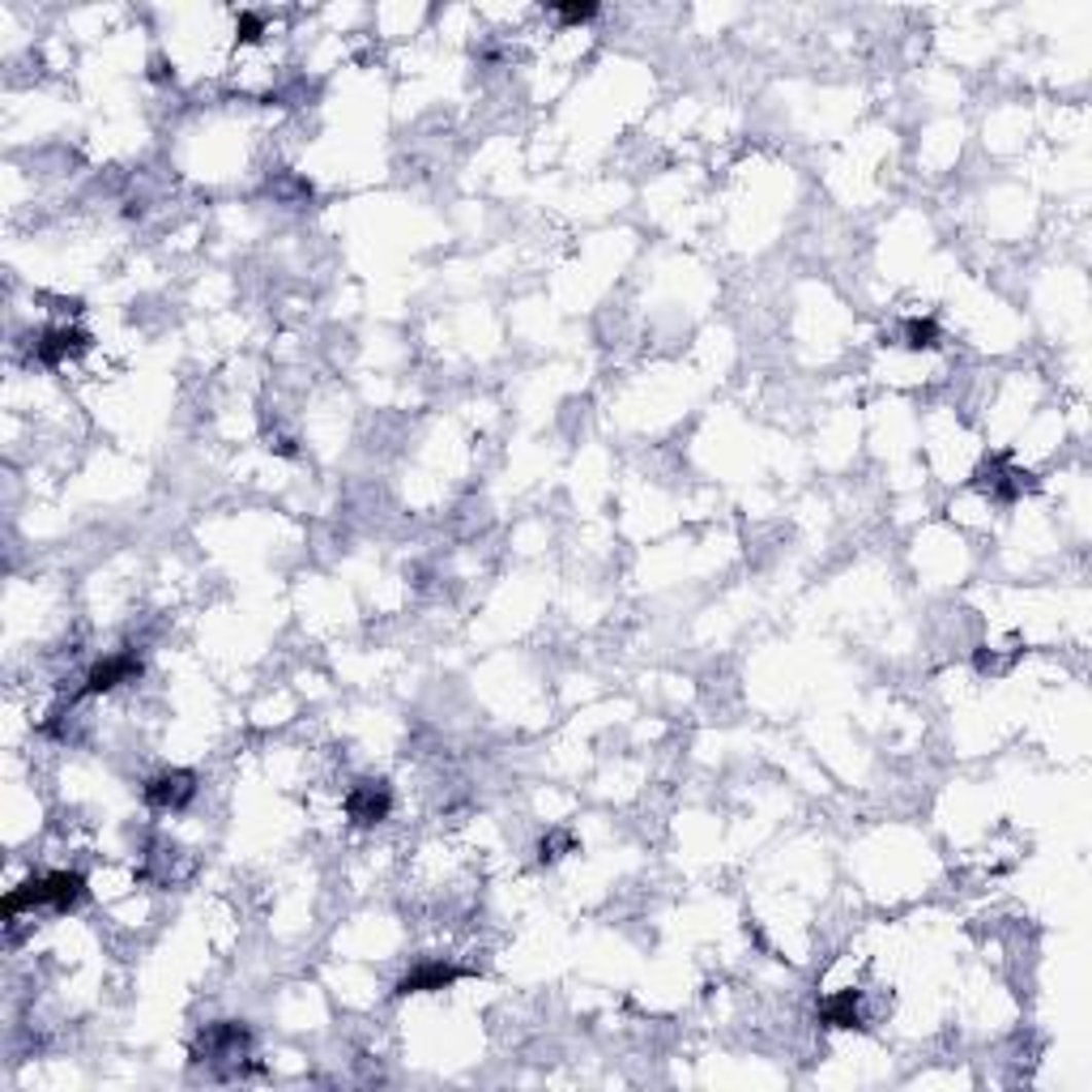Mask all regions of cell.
Returning a JSON list of instances; mask_svg holds the SVG:
<instances>
[{
	"instance_id": "cell-1",
	"label": "cell",
	"mask_w": 1092,
	"mask_h": 1092,
	"mask_svg": "<svg viewBox=\"0 0 1092 1092\" xmlns=\"http://www.w3.org/2000/svg\"><path fill=\"white\" fill-rule=\"evenodd\" d=\"M393 807V794L385 781H359L351 794H347V815L359 824V828H371V824H380Z\"/></svg>"
},
{
	"instance_id": "cell-2",
	"label": "cell",
	"mask_w": 1092,
	"mask_h": 1092,
	"mask_svg": "<svg viewBox=\"0 0 1092 1092\" xmlns=\"http://www.w3.org/2000/svg\"><path fill=\"white\" fill-rule=\"evenodd\" d=\"M137 670H141V666H137V657H133V653L103 657V662H99L90 675H85V696H103V692H111V687L129 683Z\"/></svg>"
},
{
	"instance_id": "cell-3",
	"label": "cell",
	"mask_w": 1092,
	"mask_h": 1092,
	"mask_svg": "<svg viewBox=\"0 0 1092 1092\" xmlns=\"http://www.w3.org/2000/svg\"><path fill=\"white\" fill-rule=\"evenodd\" d=\"M192 794H196V786H192L188 772H162V777H154L146 786V802L150 807H162V811H180Z\"/></svg>"
},
{
	"instance_id": "cell-4",
	"label": "cell",
	"mask_w": 1092,
	"mask_h": 1092,
	"mask_svg": "<svg viewBox=\"0 0 1092 1092\" xmlns=\"http://www.w3.org/2000/svg\"><path fill=\"white\" fill-rule=\"evenodd\" d=\"M457 977H462V969L457 964H448V960H436V964H423V969H414L406 982H401V994H418V990H444V986H452Z\"/></svg>"
},
{
	"instance_id": "cell-5",
	"label": "cell",
	"mask_w": 1092,
	"mask_h": 1092,
	"mask_svg": "<svg viewBox=\"0 0 1092 1092\" xmlns=\"http://www.w3.org/2000/svg\"><path fill=\"white\" fill-rule=\"evenodd\" d=\"M820 1020L828 1028H862V1003H858V990H841L832 994L824 1008H820Z\"/></svg>"
},
{
	"instance_id": "cell-6",
	"label": "cell",
	"mask_w": 1092,
	"mask_h": 1092,
	"mask_svg": "<svg viewBox=\"0 0 1092 1092\" xmlns=\"http://www.w3.org/2000/svg\"><path fill=\"white\" fill-rule=\"evenodd\" d=\"M905 341L913 351H931V347H939V329H935V321H909L905 325Z\"/></svg>"
},
{
	"instance_id": "cell-7",
	"label": "cell",
	"mask_w": 1092,
	"mask_h": 1092,
	"mask_svg": "<svg viewBox=\"0 0 1092 1092\" xmlns=\"http://www.w3.org/2000/svg\"><path fill=\"white\" fill-rule=\"evenodd\" d=\"M555 13H559L563 22H589V17L597 13V5H559Z\"/></svg>"
}]
</instances>
